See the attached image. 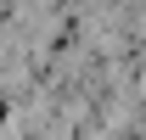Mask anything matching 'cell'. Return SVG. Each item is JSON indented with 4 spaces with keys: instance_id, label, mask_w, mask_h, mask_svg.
<instances>
[{
    "instance_id": "cell-1",
    "label": "cell",
    "mask_w": 146,
    "mask_h": 140,
    "mask_svg": "<svg viewBox=\"0 0 146 140\" xmlns=\"http://www.w3.org/2000/svg\"><path fill=\"white\" fill-rule=\"evenodd\" d=\"M0 118H6V101H0Z\"/></svg>"
}]
</instances>
